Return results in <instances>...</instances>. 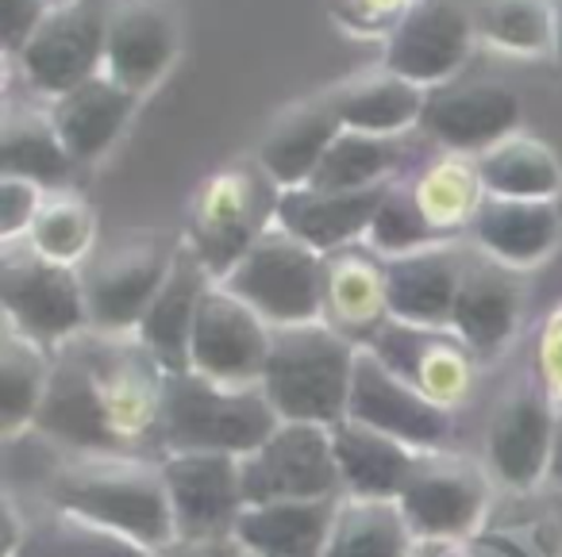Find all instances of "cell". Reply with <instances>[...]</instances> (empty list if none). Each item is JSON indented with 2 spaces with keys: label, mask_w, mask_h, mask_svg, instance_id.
<instances>
[{
  "label": "cell",
  "mask_w": 562,
  "mask_h": 557,
  "mask_svg": "<svg viewBox=\"0 0 562 557\" xmlns=\"http://www.w3.org/2000/svg\"><path fill=\"white\" fill-rule=\"evenodd\" d=\"M490 500V480L477 465L462 457L424 450L401 488V511L416 538L424 542H454L467 538L477 526Z\"/></svg>",
  "instance_id": "obj_14"
},
{
  "label": "cell",
  "mask_w": 562,
  "mask_h": 557,
  "mask_svg": "<svg viewBox=\"0 0 562 557\" xmlns=\"http://www.w3.org/2000/svg\"><path fill=\"white\" fill-rule=\"evenodd\" d=\"M467 258L451 242L385 258V296L390 316L413 327H451L454 296L462 285Z\"/></svg>",
  "instance_id": "obj_22"
},
{
  "label": "cell",
  "mask_w": 562,
  "mask_h": 557,
  "mask_svg": "<svg viewBox=\"0 0 562 557\" xmlns=\"http://www.w3.org/2000/svg\"><path fill=\"white\" fill-rule=\"evenodd\" d=\"M162 480L178 538L220 542L235 538L247 496H243V457L232 454H166Z\"/></svg>",
  "instance_id": "obj_12"
},
{
  "label": "cell",
  "mask_w": 562,
  "mask_h": 557,
  "mask_svg": "<svg viewBox=\"0 0 562 557\" xmlns=\"http://www.w3.org/2000/svg\"><path fill=\"white\" fill-rule=\"evenodd\" d=\"M413 196L420 204L424 219L439 231V239H451L454 231L474 224L477 208L485 204V185L477 173V158L470 155H439L424 166L416 178H408Z\"/></svg>",
  "instance_id": "obj_32"
},
{
  "label": "cell",
  "mask_w": 562,
  "mask_h": 557,
  "mask_svg": "<svg viewBox=\"0 0 562 557\" xmlns=\"http://www.w3.org/2000/svg\"><path fill=\"white\" fill-rule=\"evenodd\" d=\"M339 132H344V124H339L331 96L293 104L266 132L262 147H258V170L278 189L308 185L321 170L324 155L331 150V143L339 139Z\"/></svg>",
  "instance_id": "obj_25"
},
{
  "label": "cell",
  "mask_w": 562,
  "mask_h": 557,
  "mask_svg": "<svg viewBox=\"0 0 562 557\" xmlns=\"http://www.w3.org/2000/svg\"><path fill=\"white\" fill-rule=\"evenodd\" d=\"M43 201H47V196H43V189L32 185V181H20V178L0 181V239L4 242L27 239Z\"/></svg>",
  "instance_id": "obj_41"
},
{
  "label": "cell",
  "mask_w": 562,
  "mask_h": 557,
  "mask_svg": "<svg viewBox=\"0 0 562 557\" xmlns=\"http://www.w3.org/2000/svg\"><path fill=\"white\" fill-rule=\"evenodd\" d=\"M139 96L127 93L124 86L101 73V78L86 81V86L70 89L58 101H50V124L63 135L66 150L74 162H93L116 143V135L127 127Z\"/></svg>",
  "instance_id": "obj_29"
},
{
  "label": "cell",
  "mask_w": 562,
  "mask_h": 557,
  "mask_svg": "<svg viewBox=\"0 0 562 557\" xmlns=\"http://www.w3.org/2000/svg\"><path fill=\"white\" fill-rule=\"evenodd\" d=\"M408 0H355V9L367 24H382V20H397L405 12Z\"/></svg>",
  "instance_id": "obj_45"
},
{
  "label": "cell",
  "mask_w": 562,
  "mask_h": 557,
  "mask_svg": "<svg viewBox=\"0 0 562 557\" xmlns=\"http://www.w3.org/2000/svg\"><path fill=\"white\" fill-rule=\"evenodd\" d=\"M331 450H336L344 496L351 500H401V488L420 457V450L351 419L331 427Z\"/></svg>",
  "instance_id": "obj_27"
},
{
  "label": "cell",
  "mask_w": 562,
  "mask_h": 557,
  "mask_svg": "<svg viewBox=\"0 0 562 557\" xmlns=\"http://www.w3.org/2000/svg\"><path fill=\"white\" fill-rule=\"evenodd\" d=\"M243 557H250V554H243Z\"/></svg>",
  "instance_id": "obj_49"
},
{
  "label": "cell",
  "mask_w": 562,
  "mask_h": 557,
  "mask_svg": "<svg viewBox=\"0 0 562 557\" xmlns=\"http://www.w3.org/2000/svg\"><path fill=\"white\" fill-rule=\"evenodd\" d=\"M390 319L385 262H378L374 250L344 247L324 254V323L355 346H370Z\"/></svg>",
  "instance_id": "obj_21"
},
{
  "label": "cell",
  "mask_w": 562,
  "mask_h": 557,
  "mask_svg": "<svg viewBox=\"0 0 562 557\" xmlns=\"http://www.w3.org/2000/svg\"><path fill=\"white\" fill-rule=\"evenodd\" d=\"M474 242L482 254L508 270H528L543 262L559 242V208L551 201H505V196H485L477 208Z\"/></svg>",
  "instance_id": "obj_28"
},
{
  "label": "cell",
  "mask_w": 562,
  "mask_h": 557,
  "mask_svg": "<svg viewBox=\"0 0 562 557\" xmlns=\"http://www.w3.org/2000/svg\"><path fill=\"white\" fill-rule=\"evenodd\" d=\"M551 477L562 485V416H559V431H554V454H551Z\"/></svg>",
  "instance_id": "obj_46"
},
{
  "label": "cell",
  "mask_w": 562,
  "mask_h": 557,
  "mask_svg": "<svg viewBox=\"0 0 562 557\" xmlns=\"http://www.w3.org/2000/svg\"><path fill=\"white\" fill-rule=\"evenodd\" d=\"M216 285L209 277V270L201 265V258L189 247L178 250L173 270L166 277V285L158 288V296L150 300L147 316L135 327V339L155 354V362L166 373H186L189 370V342H193V323L201 311L204 293Z\"/></svg>",
  "instance_id": "obj_24"
},
{
  "label": "cell",
  "mask_w": 562,
  "mask_h": 557,
  "mask_svg": "<svg viewBox=\"0 0 562 557\" xmlns=\"http://www.w3.org/2000/svg\"><path fill=\"white\" fill-rule=\"evenodd\" d=\"M178 250V242L166 235H127L89 254V265L81 270L89 327L109 334H135L150 300L170 277Z\"/></svg>",
  "instance_id": "obj_8"
},
{
  "label": "cell",
  "mask_w": 562,
  "mask_h": 557,
  "mask_svg": "<svg viewBox=\"0 0 562 557\" xmlns=\"http://www.w3.org/2000/svg\"><path fill=\"white\" fill-rule=\"evenodd\" d=\"M47 0H0V35H4V55L20 58V50L32 43L47 16Z\"/></svg>",
  "instance_id": "obj_42"
},
{
  "label": "cell",
  "mask_w": 562,
  "mask_h": 557,
  "mask_svg": "<svg viewBox=\"0 0 562 557\" xmlns=\"http://www.w3.org/2000/svg\"><path fill=\"white\" fill-rule=\"evenodd\" d=\"M339 500L250 503L235 523V542L250 557H324Z\"/></svg>",
  "instance_id": "obj_26"
},
{
  "label": "cell",
  "mask_w": 562,
  "mask_h": 557,
  "mask_svg": "<svg viewBox=\"0 0 562 557\" xmlns=\"http://www.w3.org/2000/svg\"><path fill=\"white\" fill-rule=\"evenodd\" d=\"M477 35L505 50L539 55L554 47V4L551 0H482L474 9Z\"/></svg>",
  "instance_id": "obj_39"
},
{
  "label": "cell",
  "mask_w": 562,
  "mask_h": 557,
  "mask_svg": "<svg viewBox=\"0 0 562 557\" xmlns=\"http://www.w3.org/2000/svg\"><path fill=\"white\" fill-rule=\"evenodd\" d=\"M47 385L50 350L24 339L16 327H4V346H0V427L4 434H16L35 423Z\"/></svg>",
  "instance_id": "obj_37"
},
{
  "label": "cell",
  "mask_w": 562,
  "mask_h": 557,
  "mask_svg": "<svg viewBox=\"0 0 562 557\" xmlns=\"http://www.w3.org/2000/svg\"><path fill=\"white\" fill-rule=\"evenodd\" d=\"M554 431H559V419L547 388L539 380L513 388L493 411L490 434H485L493 477L508 488H531L543 473H551Z\"/></svg>",
  "instance_id": "obj_18"
},
{
  "label": "cell",
  "mask_w": 562,
  "mask_h": 557,
  "mask_svg": "<svg viewBox=\"0 0 562 557\" xmlns=\"http://www.w3.org/2000/svg\"><path fill=\"white\" fill-rule=\"evenodd\" d=\"M416 534L397 500L344 496L324 557H413Z\"/></svg>",
  "instance_id": "obj_33"
},
{
  "label": "cell",
  "mask_w": 562,
  "mask_h": 557,
  "mask_svg": "<svg viewBox=\"0 0 562 557\" xmlns=\"http://www.w3.org/2000/svg\"><path fill=\"white\" fill-rule=\"evenodd\" d=\"M47 4H63V0H47Z\"/></svg>",
  "instance_id": "obj_48"
},
{
  "label": "cell",
  "mask_w": 562,
  "mask_h": 557,
  "mask_svg": "<svg viewBox=\"0 0 562 557\" xmlns=\"http://www.w3.org/2000/svg\"><path fill=\"white\" fill-rule=\"evenodd\" d=\"M278 193L281 189L250 166H227L196 189L189 204L186 247L201 258L216 285L278 224Z\"/></svg>",
  "instance_id": "obj_5"
},
{
  "label": "cell",
  "mask_w": 562,
  "mask_h": 557,
  "mask_svg": "<svg viewBox=\"0 0 562 557\" xmlns=\"http://www.w3.org/2000/svg\"><path fill=\"white\" fill-rule=\"evenodd\" d=\"M97 239V219L81 196L55 193L43 201L40 216H35L32 231H27V247L35 254L50 258L58 265H78L81 258L93 254Z\"/></svg>",
  "instance_id": "obj_38"
},
{
  "label": "cell",
  "mask_w": 562,
  "mask_h": 557,
  "mask_svg": "<svg viewBox=\"0 0 562 557\" xmlns=\"http://www.w3.org/2000/svg\"><path fill=\"white\" fill-rule=\"evenodd\" d=\"M554 55L562 58V0L554 4Z\"/></svg>",
  "instance_id": "obj_47"
},
{
  "label": "cell",
  "mask_w": 562,
  "mask_h": 557,
  "mask_svg": "<svg viewBox=\"0 0 562 557\" xmlns=\"http://www.w3.org/2000/svg\"><path fill=\"white\" fill-rule=\"evenodd\" d=\"M112 0H63L50 4L40 32L20 50L24 81L40 96L58 101L70 89L104 73V43H109Z\"/></svg>",
  "instance_id": "obj_9"
},
{
  "label": "cell",
  "mask_w": 562,
  "mask_h": 557,
  "mask_svg": "<svg viewBox=\"0 0 562 557\" xmlns=\"http://www.w3.org/2000/svg\"><path fill=\"white\" fill-rule=\"evenodd\" d=\"M178 58V16L170 0H112L104 73L127 93H147Z\"/></svg>",
  "instance_id": "obj_19"
},
{
  "label": "cell",
  "mask_w": 562,
  "mask_h": 557,
  "mask_svg": "<svg viewBox=\"0 0 562 557\" xmlns=\"http://www.w3.org/2000/svg\"><path fill=\"white\" fill-rule=\"evenodd\" d=\"M281 427L262 385H220L201 373H170L162 400L166 454L247 457Z\"/></svg>",
  "instance_id": "obj_4"
},
{
  "label": "cell",
  "mask_w": 562,
  "mask_h": 557,
  "mask_svg": "<svg viewBox=\"0 0 562 557\" xmlns=\"http://www.w3.org/2000/svg\"><path fill=\"white\" fill-rule=\"evenodd\" d=\"M16 557H150V549L93 519L47 508L43 515L27 519L24 546Z\"/></svg>",
  "instance_id": "obj_36"
},
{
  "label": "cell",
  "mask_w": 562,
  "mask_h": 557,
  "mask_svg": "<svg viewBox=\"0 0 562 557\" xmlns=\"http://www.w3.org/2000/svg\"><path fill=\"white\" fill-rule=\"evenodd\" d=\"M0 300H4L9 327H16L24 339L40 342L50 354L78 339L81 331H89L81 273L74 265H58L35 254L27 242H4Z\"/></svg>",
  "instance_id": "obj_7"
},
{
  "label": "cell",
  "mask_w": 562,
  "mask_h": 557,
  "mask_svg": "<svg viewBox=\"0 0 562 557\" xmlns=\"http://www.w3.org/2000/svg\"><path fill=\"white\" fill-rule=\"evenodd\" d=\"M370 350L397 377H405L416 393L443 403V408L459 403L474 380V350L451 327H413L390 319L370 342Z\"/></svg>",
  "instance_id": "obj_17"
},
{
  "label": "cell",
  "mask_w": 562,
  "mask_h": 557,
  "mask_svg": "<svg viewBox=\"0 0 562 557\" xmlns=\"http://www.w3.org/2000/svg\"><path fill=\"white\" fill-rule=\"evenodd\" d=\"M150 557H243V546L235 538H220V542H170V546L155 549Z\"/></svg>",
  "instance_id": "obj_44"
},
{
  "label": "cell",
  "mask_w": 562,
  "mask_h": 557,
  "mask_svg": "<svg viewBox=\"0 0 562 557\" xmlns=\"http://www.w3.org/2000/svg\"><path fill=\"white\" fill-rule=\"evenodd\" d=\"M0 170L4 178L32 181L40 189H63L74 170L63 135L50 124V112L9 109L4 132H0Z\"/></svg>",
  "instance_id": "obj_31"
},
{
  "label": "cell",
  "mask_w": 562,
  "mask_h": 557,
  "mask_svg": "<svg viewBox=\"0 0 562 557\" xmlns=\"http://www.w3.org/2000/svg\"><path fill=\"white\" fill-rule=\"evenodd\" d=\"M485 196L505 201H554L562 185L559 158L531 135H508L505 143L477 155Z\"/></svg>",
  "instance_id": "obj_34"
},
{
  "label": "cell",
  "mask_w": 562,
  "mask_h": 557,
  "mask_svg": "<svg viewBox=\"0 0 562 557\" xmlns=\"http://www.w3.org/2000/svg\"><path fill=\"white\" fill-rule=\"evenodd\" d=\"M539 385L554 403H562V308L551 311L539 331Z\"/></svg>",
  "instance_id": "obj_43"
},
{
  "label": "cell",
  "mask_w": 562,
  "mask_h": 557,
  "mask_svg": "<svg viewBox=\"0 0 562 557\" xmlns=\"http://www.w3.org/2000/svg\"><path fill=\"white\" fill-rule=\"evenodd\" d=\"M393 185V181H390ZM390 185L351 189V193H328V189H281L278 193V227L313 247L316 254H336L355 247L370 235L378 208H382Z\"/></svg>",
  "instance_id": "obj_20"
},
{
  "label": "cell",
  "mask_w": 562,
  "mask_h": 557,
  "mask_svg": "<svg viewBox=\"0 0 562 557\" xmlns=\"http://www.w3.org/2000/svg\"><path fill=\"white\" fill-rule=\"evenodd\" d=\"M220 285L258 311L270 327H297L324 319V254L281 231L278 224L250 247V254Z\"/></svg>",
  "instance_id": "obj_6"
},
{
  "label": "cell",
  "mask_w": 562,
  "mask_h": 557,
  "mask_svg": "<svg viewBox=\"0 0 562 557\" xmlns=\"http://www.w3.org/2000/svg\"><path fill=\"white\" fill-rule=\"evenodd\" d=\"M47 496L50 508L93 519L150 554L178 542L162 465L147 457H81L55 473Z\"/></svg>",
  "instance_id": "obj_2"
},
{
  "label": "cell",
  "mask_w": 562,
  "mask_h": 557,
  "mask_svg": "<svg viewBox=\"0 0 562 557\" xmlns=\"http://www.w3.org/2000/svg\"><path fill=\"white\" fill-rule=\"evenodd\" d=\"M243 496L250 503H290V500H339L336 450L331 427L281 423L255 454L243 457Z\"/></svg>",
  "instance_id": "obj_10"
},
{
  "label": "cell",
  "mask_w": 562,
  "mask_h": 557,
  "mask_svg": "<svg viewBox=\"0 0 562 557\" xmlns=\"http://www.w3.org/2000/svg\"><path fill=\"white\" fill-rule=\"evenodd\" d=\"M170 373L135 334L81 331L50 354V385L35 416L47 439L81 457H166L162 400Z\"/></svg>",
  "instance_id": "obj_1"
},
{
  "label": "cell",
  "mask_w": 562,
  "mask_h": 557,
  "mask_svg": "<svg viewBox=\"0 0 562 557\" xmlns=\"http://www.w3.org/2000/svg\"><path fill=\"white\" fill-rule=\"evenodd\" d=\"M424 96L428 89L413 86V81L397 78V73H367L331 93L336 116L347 132H367V135H401L408 127H420Z\"/></svg>",
  "instance_id": "obj_30"
},
{
  "label": "cell",
  "mask_w": 562,
  "mask_h": 557,
  "mask_svg": "<svg viewBox=\"0 0 562 557\" xmlns=\"http://www.w3.org/2000/svg\"><path fill=\"white\" fill-rule=\"evenodd\" d=\"M436 242H447V239H439L436 227L424 219L420 204H416V196H413V185H408V181H393L382 208H378L374 224H370L367 247L374 250V254L401 258V254H413V250L436 247Z\"/></svg>",
  "instance_id": "obj_40"
},
{
  "label": "cell",
  "mask_w": 562,
  "mask_h": 557,
  "mask_svg": "<svg viewBox=\"0 0 562 557\" xmlns=\"http://www.w3.org/2000/svg\"><path fill=\"white\" fill-rule=\"evenodd\" d=\"M520 96L501 81H443L428 89L420 132L451 155H485L520 127Z\"/></svg>",
  "instance_id": "obj_16"
},
{
  "label": "cell",
  "mask_w": 562,
  "mask_h": 557,
  "mask_svg": "<svg viewBox=\"0 0 562 557\" xmlns=\"http://www.w3.org/2000/svg\"><path fill=\"white\" fill-rule=\"evenodd\" d=\"M474 35L477 24L467 0H408L385 35L382 70L420 89H436L454 81L470 58Z\"/></svg>",
  "instance_id": "obj_11"
},
{
  "label": "cell",
  "mask_w": 562,
  "mask_h": 557,
  "mask_svg": "<svg viewBox=\"0 0 562 557\" xmlns=\"http://www.w3.org/2000/svg\"><path fill=\"white\" fill-rule=\"evenodd\" d=\"M273 327L224 285H212L201 300L189 342V370L220 385H262Z\"/></svg>",
  "instance_id": "obj_13"
},
{
  "label": "cell",
  "mask_w": 562,
  "mask_h": 557,
  "mask_svg": "<svg viewBox=\"0 0 562 557\" xmlns=\"http://www.w3.org/2000/svg\"><path fill=\"white\" fill-rule=\"evenodd\" d=\"M524 304V285L516 270L485 258H467L462 285L454 296L451 331L474 350V357H493L516 331Z\"/></svg>",
  "instance_id": "obj_23"
},
{
  "label": "cell",
  "mask_w": 562,
  "mask_h": 557,
  "mask_svg": "<svg viewBox=\"0 0 562 557\" xmlns=\"http://www.w3.org/2000/svg\"><path fill=\"white\" fill-rule=\"evenodd\" d=\"M405 166V147L401 135H367V132H339L331 150L324 155L316 178L308 181L313 189L328 193H351V189H374L401 181L397 170Z\"/></svg>",
  "instance_id": "obj_35"
},
{
  "label": "cell",
  "mask_w": 562,
  "mask_h": 557,
  "mask_svg": "<svg viewBox=\"0 0 562 557\" xmlns=\"http://www.w3.org/2000/svg\"><path fill=\"white\" fill-rule=\"evenodd\" d=\"M355 357L359 346L324 319L297 327H273L262 393L281 423L336 427L347 419Z\"/></svg>",
  "instance_id": "obj_3"
},
{
  "label": "cell",
  "mask_w": 562,
  "mask_h": 557,
  "mask_svg": "<svg viewBox=\"0 0 562 557\" xmlns=\"http://www.w3.org/2000/svg\"><path fill=\"white\" fill-rule=\"evenodd\" d=\"M347 419L370 427V431L390 434V439L405 442L420 454L439 450L447 442V431H451V411L443 403L428 400L424 393H416L370 346H359V357H355Z\"/></svg>",
  "instance_id": "obj_15"
}]
</instances>
